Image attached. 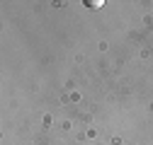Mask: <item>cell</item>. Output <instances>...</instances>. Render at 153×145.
I'll use <instances>...</instances> for the list:
<instances>
[{
  "mask_svg": "<svg viewBox=\"0 0 153 145\" xmlns=\"http://www.w3.org/2000/svg\"><path fill=\"white\" fill-rule=\"evenodd\" d=\"M85 5H88L90 10H100V7L105 5V0H85Z\"/></svg>",
  "mask_w": 153,
  "mask_h": 145,
  "instance_id": "6da1fadb",
  "label": "cell"
}]
</instances>
